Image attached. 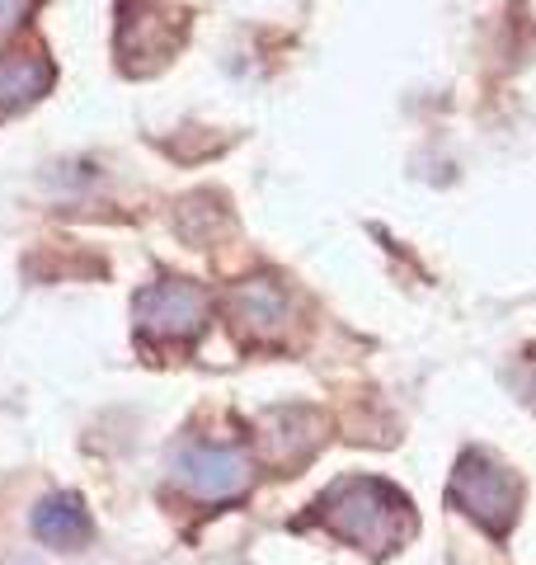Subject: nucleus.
I'll list each match as a JSON object with an SVG mask.
<instances>
[{"label":"nucleus","instance_id":"9","mask_svg":"<svg viewBox=\"0 0 536 565\" xmlns=\"http://www.w3.org/2000/svg\"><path fill=\"white\" fill-rule=\"evenodd\" d=\"M39 6H43V0H0V39L20 33L33 20V10H39Z\"/></svg>","mask_w":536,"mask_h":565},{"label":"nucleus","instance_id":"4","mask_svg":"<svg viewBox=\"0 0 536 565\" xmlns=\"http://www.w3.org/2000/svg\"><path fill=\"white\" fill-rule=\"evenodd\" d=\"M189 39L184 0H122L118 6V66L128 76H151Z\"/></svg>","mask_w":536,"mask_h":565},{"label":"nucleus","instance_id":"5","mask_svg":"<svg viewBox=\"0 0 536 565\" xmlns=\"http://www.w3.org/2000/svg\"><path fill=\"white\" fill-rule=\"evenodd\" d=\"M174 481L199 504H236L255 486V457L231 444H189L174 457Z\"/></svg>","mask_w":536,"mask_h":565},{"label":"nucleus","instance_id":"7","mask_svg":"<svg viewBox=\"0 0 536 565\" xmlns=\"http://www.w3.org/2000/svg\"><path fill=\"white\" fill-rule=\"evenodd\" d=\"M29 533L43 546H52V552H85L89 537H95V519H89V509L76 490H52L33 504Z\"/></svg>","mask_w":536,"mask_h":565},{"label":"nucleus","instance_id":"1","mask_svg":"<svg viewBox=\"0 0 536 565\" xmlns=\"http://www.w3.org/2000/svg\"><path fill=\"white\" fill-rule=\"evenodd\" d=\"M307 523L325 527L344 546L386 556L405 546V537H415V504H409L405 490L377 481V476H344L311 504Z\"/></svg>","mask_w":536,"mask_h":565},{"label":"nucleus","instance_id":"2","mask_svg":"<svg viewBox=\"0 0 536 565\" xmlns=\"http://www.w3.org/2000/svg\"><path fill=\"white\" fill-rule=\"evenodd\" d=\"M137 340L156 349H193L212 321V292L193 278H156L137 292Z\"/></svg>","mask_w":536,"mask_h":565},{"label":"nucleus","instance_id":"6","mask_svg":"<svg viewBox=\"0 0 536 565\" xmlns=\"http://www.w3.org/2000/svg\"><path fill=\"white\" fill-rule=\"evenodd\" d=\"M226 316H231V334L245 349H274L288 340V326H292L288 288L268 274L245 278L226 292Z\"/></svg>","mask_w":536,"mask_h":565},{"label":"nucleus","instance_id":"8","mask_svg":"<svg viewBox=\"0 0 536 565\" xmlns=\"http://www.w3.org/2000/svg\"><path fill=\"white\" fill-rule=\"evenodd\" d=\"M57 81V71L43 52H6L0 57V122L33 109Z\"/></svg>","mask_w":536,"mask_h":565},{"label":"nucleus","instance_id":"3","mask_svg":"<svg viewBox=\"0 0 536 565\" xmlns=\"http://www.w3.org/2000/svg\"><path fill=\"white\" fill-rule=\"evenodd\" d=\"M447 504L475 519L494 542H504L513 533L517 514H523V481L504 462H494L490 452L471 448L457 457V471L447 481Z\"/></svg>","mask_w":536,"mask_h":565}]
</instances>
